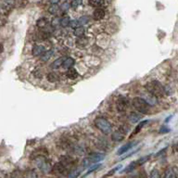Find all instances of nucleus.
Listing matches in <instances>:
<instances>
[{
  "label": "nucleus",
  "instance_id": "25",
  "mask_svg": "<svg viewBox=\"0 0 178 178\" xmlns=\"http://www.w3.org/2000/svg\"><path fill=\"white\" fill-rule=\"evenodd\" d=\"M164 178H176V175L172 168H167L164 173Z\"/></svg>",
  "mask_w": 178,
  "mask_h": 178
},
{
  "label": "nucleus",
  "instance_id": "44",
  "mask_svg": "<svg viewBox=\"0 0 178 178\" xmlns=\"http://www.w3.org/2000/svg\"><path fill=\"white\" fill-rule=\"evenodd\" d=\"M140 178H147V174H146V172L142 170L141 172H140Z\"/></svg>",
  "mask_w": 178,
  "mask_h": 178
},
{
  "label": "nucleus",
  "instance_id": "24",
  "mask_svg": "<svg viewBox=\"0 0 178 178\" xmlns=\"http://www.w3.org/2000/svg\"><path fill=\"white\" fill-rule=\"evenodd\" d=\"M53 54H54V51H53L52 49H50V50H46V53L41 57L42 61H47V60L53 56Z\"/></svg>",
  "mask_w": 178,
  "mask_h": 178
},
{
  "label": "nucleus",
  "instance_id": "11",
  "mask_svg": "<svg viewBox=\"0 0 178 178\" xmlns=\"http://www.w3.org/2000/svg\"><path fill=\"white\" fill-rule=\"evenodd\" d=\"M93 17L97 21H100L105 17V10L103 8H96L93 12Z\"/></svg>",
  "mask_w": 178,
  "mask_h": 178
},
{
  "label": "nucleus",
  "instance_id": "16",
  "mask_svg": "<svg viewBox=\"0 0 178 178\" xmlns=\"http://www.w3.org/2000/svg\"><path fill=\"white\" fill-rule=\"evenodd\" d=\"M145 98H143L150 106H153V105H156V103H157V98H155L154 96H152V95H150V94H147V95H145L144 96Z\"/></svg>",
  "mask_w": 178,
  "mask_h": 178
},
{
  "label": "nucleus",
  "instance_id": "28",
  "mask_svg": "<svg viewBox=\"0 0 178 178\" xmlns=\"http://www.w3.org/2000/svg\"><path fill=\"white\" fill-rule=\"evenodd\" d=\"M150 157H151V154H149V155H147V156H144V157H142V158H140V159L137 160L138 166H141V165H142V164H144L145 162H147V161L150 159Z\"/></svg>",
  "mask_w": 178,
  "mask_h": 178
},
{
  "label": "nucleus",
  "instance_id": "5",
  "mask_svg": "<svg viewBox=\"0 0 178 178\" xmlns=\"http://www.w3.org/2000/svg\"><path fill=\"white\" fill-rule=\"evenodd\" d=\"M87 159L90 161V162L92 164L93 163L97 164V163L100 162L101 161H103L105 159V155L103 153H100V152H93V153L89 154Z\"/></svg>",
  "mask_w": 178,
  "mask_h": 178
},
{
  "label": "nucleus",
  "instance_id": "31",
  "mask_svg": "<svg viewBox=\"0 0 178 178\" xmlns=\"http://www.w3.org/2000/svg\"><path fill=\"white\" fill-rule=\"evenodd\" d=\"M149 178H161L159 170H158V169H153V170H151V172H150V174H149Z\"/></svg>",
  "mask_w": 178,
  "mask_h": 178
},
{
  "label": "nucleus",
  "instance_id": "3",
  "mask_svg": "<svg viewBox=\"0 0 178 178\" xmlns=\"http://www.w3.org/2000/svg\"><path fill=\"white\" fill-rule=\"evenodd\" d=\"M95 125L99 130H100L103 134H106V135L109 134L111 132V129H112L111 123L108 121L106 118H103V117L97 118L95 120Z\"/></svg>",
  "mask_w": 178,
  "mask_h": 178
},
{
  "label": "nucleus",
  "instance_id": "43",
  "mask_svg": "<svg viewBox=\"0 0 178 178\" xmlns=\"http://www.w3.org/2000/svg\"><path fill=\"white\" fill-rule=\"evenodd\" d=\"M166 150H167V147H164L163 149H161V151H159V152H158V153L156 154V157H160V156H161V154H163V153H164V152H165Z\"/></svg>",
  "mask_w": 178,
  "mask_h": 178
},
{
  "label": "nucleus",
  "instance_id": "1",
  "mask_svg": "<svg viewBox=\"0 0 178 178\" xmlns=\"http://www.w3.org/2000/svg\"><path fill=\"white\" fill-rule=\"evenodd\" d=\"M145 88L148 94L154 96L155 98H161L164 96V93H165V89H164L163 85L158 81L148 82L145 85Z\"/></svg>",
  "mask_w": 178,
  "mask_h": 178
},
{
  "label": "nucleus",
  "instance_id": "10",
  "mask_svg": "<svg viewBox=\"0 0 178 178\" xmlns=\"http://www.w3.org/2000/svg\"><path fill=\"white\" fill-rule=\"evenodd\" d=\"M88 38L86 36H83V37H80V38H77L75 44H76V46L79 47V48H84L87 45H88Z\"/></svg>",
  "mask_w": 178,
  "mask_h": 178
},
{
  "label": "nucleus",
  "instance_id": "40",
  "mask_svg": "<svg viewBox=\"0 0 178 178\" xmlns=\"http://www.w3.org/2000/svg\"><path fill=\"white\" fill-rule=\"evenodd\" d=\"M80 4H82L81 1H72V2H71V7L73 8H76Z\"/></svg>",
  "mask_w": 178,
  "mask_h": 178
},
{
  "label": "nucleus",
  "instance_id": "17",
  "mask_svg": "<svg viewBox=\"0 0 178 178\" xmlns=\"http://www.w3.org/2000/svg\"><path fill=\"white\" fill-rule=\"evenodd\" d=\"M148 123V120H145V121H141L138 124H137V126L136 127V129H135V131L133 132V134L131 135V137H133V136H135V135H137L141 130H142L143 128H144V126L147 124Z\"/></svg>",
  "mask_w": 178,
  "mask_h": 178
},
{
  "label": "nucleus",
  "instance_id": "8",
  "mask_svg": "<svg viewBox=\"0 0 178 178\" xmlns=\"http://www.w3.org/2000/svg\"><path fill=\"white\" fill-rule=\"evenodd\" d=\"M137 141H136V142H128L126 143V144H124L123 146H122L120 148H119V150L117 151V154L119 155V156H121V155H123V154H124L125 152H127V151H129L131 148H133L137 144Z\"/></svg>",
  "mask_w": 178,
  "mask_h": 178
},
{
  "label": "nucleus",
  "instance_id": "38",
  "mask_svg": "<svg viewBox=\"0 0 178 178\" xmlns=\"http://www.w3.org/2000/svg\"><path fill=\"white\" fill-rule=\"evenodd\" d=\"M70 26H71V28H73V29H76V28L80 27L81 25H80V23H79V22L77 20V21H71Z\"/></svg>",
  "mask_w": 178,
  "mask_h": 178
},
{
  "label": "nucleus",
  "instance_id": "23",
  "mask_svg": "<svg viewBox=\"0 0 178 178\" xmlns=\"http://www.w3.org/2000/svg\"><path fill=\"white\" fill-rule=\"evenodd\" d=\"M84 28L83 27V26H80V27H78V28H76V29H74V32H73V34H74V36H76V37H78V38H80V37H83V36H84Z\"/></svg>",
  "mask_w": 178,
  "mask_h": 178
},
{
  "label": "nucleus",
  "instance_id": "41",
  "mask_svg": "<svg viewBox=\"0 0 178 178\" xmlns=\"http://www.w3.org/2000/svg\"><path fill=\"white\" fill-rule=\"evenodd\" d=\"M169 131H170V129L167 128L166 126H162V127L160 129V133H161V134H166V133H168Z\"/></svg>",
  "mask_w": 178,
  "mask_h": 178
},
{
  "label": "nucleus",
  "instance_id": "20",
  "mask_svg": "<svg viewBox=\"0 0 178 178\" xmlns=\"http://www.w3.org/2000/svg\"><path fill=\"white\" fill-rule=\"evenodd\" d=\"M75 63V60L71 58V57H66V60L63 63V67L66 68V69H70V68H72V66L74 65Z\"/></svg>",
  "mask_w": 178,
  "mask_h": 178
},
{
  "label": "nucleus",
  "instance_id": "21",
  "mask_svg": "<svg viewBox=\"0 0 178 178\" xmlns=\"http://www.w3.org/2000/svg\"><path fill=\"white\" fill-rule=\"evenodd\" d=\"M137 167H138V164H137V161H135L131 162L127 167H125V169L123 171V173H130V172L134 171Z\"/></svg>",
  "mask_w": 178,
  "mask_h": 178
},
{
  "label": "nucleus",
  "instance_id": "7",
  "mask_svg": "<svg viewBox=\"0 0 178 178\" xmlns=\"http://www.w3.org/2000/svg\"><path fill=\"white\" fill-rule=\"evenodd\" d=\"M129 106V100L123 97H121L118 100H117V109L119 111H124L125 109L128 108Z\"/></svg>",
  "mask_w": 178,
  "mask_h": 178
},
{
  "label": "nucleus",
  "instance_id": "30",
  "mask_svg": "<svg viewBox=\"0 0 178 178\" xmlns=\"http://www.w3.org/2000/svg\"><path fill=\"white\" fill-rule=\"evenodd\" d=\"M47 80H48L49 82H57V81L59 80V77H58V75H57L56 73H54V72H49V73L47 74Z\"/></svg>",
  "mask_w": 178,
  "mask_h": 178
},
{
  "label": "nucleus",
  "instance_id": "19",
  "mask_svg": "<svg viewBox=\"0 0 178 178\" xmlns=\"http://www.w3.org/2000/svg\"><path fill=\"white\" fill-rule=\"evenodd\" d=\"M60 10V7L58 6L57 4H53L48 7V12L52 15H55V16H57L59 14Z\"/></svg>",
  "mask_w": 178,
  "mask_h": 178
},
{
  "label": "nucleus",
  "instance_id": "37",
  "mask_svg": "<svg viewBox=\"0 0 178 178\" xmlns=\"http://www.w3.org/2000/svg\"><path fill=\"white\" fill-rule=\"evenodd\" d=\"M122 168V165H119V166H116L115 168H113L112 170H110V172H108L107 174V176H112L113 174H115L117 172V170H120Z\"/></svg>",
  "mask_w": 178,
  "mask_h": 178
},
{
  "label": "nucleus",
  "instance_id": "15",
  "mask_svg": "<svg viewBox=\"0 0 178 178\" xmlns=\"http://www.w3.org/2000/svg\"><path fill=\"white\" fill-rule=\"evenodd\" d=\"M66 60V57H61V58H59L57 60H55L52 64H51V68L52 69H59L60 67L63 66V63Z\"/></svg>",
  "mask_w": 178,
  "mask_h": 178
},
{
  "label": "nucleus",
  "instance_id": "35",
  "mask_svg": "<svg viewBox=\"0 0 178 178\" xmlns=\"http://www.w3.org/2000/svg\"><path fill=\"white\" fill-rule=\"evenodd\" d=\"M89 4L93 5V6H95L97 7H99L100 6H103L105 4V2H103V1H90Z\"/></svg>",
  "mask_w": 178,
  "mask_h": 178
},
{
  "label": "nucleus",
  "instance_id": "42",
  "mask_svg": "<svg viewBox=\"0 0 178 178\" xmlns=\"http://www.w3.org/2000/svg\"><path fill=\"white\" fill-rule=\"evenodd\" d=\"M138 150H139V148H137L136 150H134V151H131V152H130L129 154H127V155H125L124 157H123V158H122V160H124V159H126V158H129V157H130V156H132L133 154L137 153V152Z\"/></svg>",
  "mask_w": 178,
  "mask_h": 178
},
{
  "label": "nucleus",
  "instance_id": "36",
  "mask_svg": "<svg viewBox=\"0 0 178 178\" xmlns=\"http://www.w3.org/2000/svg\"><path fill=\"white\" fill-rule=\"evenodd\" d=\"M25 178H38V176L35 171H28Z\"/></svg>",
  "mask_w": 178,
  "mask_h": 178
},
{
  "label": "nucleus",
  "instance_id": "27",
  "mask_svg": "<svg viewBox=\"0 0 178 178\" xmlns=\"http://www.w3.org/2000/svg\"><path fill=\"white\" fill-rule=\"evenodd\" d=\"M71 19L69 17H63L60 19V25L62 27H67V26H70L71 24Z\"/></svg>",
  "mask_w": 178,
  "mask_h": 178
},
{
  "label": "nucleus",
  "instance_id": "33",
  "mask_svg": "<svg viewBox=\"0 0 178 178\" xmlns=\"http://www.w3.org/2000/svg\"><path fill=\"white\" fill-rule=\"evenodd\" d=\"M78 22H79V23H80L81 26H82V25H84V24H86L87 22H89V18H88L87 16H83V17H81V18L78 20Z\"/></svg>",
  "mask_w": 178,
  "mask_h": 178
},
{
  "label": "nucleus",
  "instance_id": "4",
  "mask_svg": "<svg viewBox=\"0 0 178 178\" xmlns=\"http://www.w3.org/2000/svg\"><path fill=\"white\" fill-rule=\"evenodd\" d=\"M35 163L42 172H44L46 174H48V173H50L52 171V168H51V165H50L49 161L43 156L36 157V160H35Z\"/></svg>",
  "mask_w": 178,
  "mask_h": 178
},
{
  "label": "nucleus",
  "instance_id": "12",
  "mask_svg": "<svg viewBox=\"0 0 178 178\" xmlns=\"http://www.w3.org/2000/svg\"><path fill=\"white\" fill-rule=\"evenodd\" d=\"M84 169V168L83 166H79V167H76V168L72 169L68 175V178H77L81 175V173L83 172Z\"/></svg>",
  "mask_w": 178,
  "mask_h": 178
},
{
  "label": "nucleus",
  "instance_id": "18",
  "mask_svg": "<svg viewBox=\"0 0 178 178\" xmlns=\"http://www.w3.org/2000/svg\"><path fill=\"white\" fill-rule=\"evenodd\" d=\"M66 75H67L68 78L73 80V79H76V78L79 76V73H78V71H76L74 68H70V69H68L67 71H66Z\"/></svg>",
  "mask_w": 178,
  "mask_h": 178
},
{
  "label": "nucleus",
  "instance_id": "26",
  "mask_svg": "<svg viewBox=\"0 0 178 178\" xmlns=\"http://www.w3.org/2000/svg\"><path fill=\"white\" fill-rule=\"evenodd\" d=\"M112 139L114 140V141H121V140H123V138H124V136H123V134H122V133H120V132H115L113 135H112Z\"/></svg>",
  "mask_w": 178,
  "mask_h": 178
},
{
  "label": "nucleus",
  "instance_id": "34",
  "mask_svg": "<svg viewBox=\"0 0 178 178\" xmlns=\"http://www.w3.org/2000/svg\"><path fill=\"white\" fill-rule=\"evenodd\" d=\"M70 6H71V3H69V2H67V1H65V2H63V3L60 5V9H61V10H63V11H66V10H68V9H69Z\"/></svg>",
  "mask_w": 178,
  "mask_h": 178
},
{
  "label": "nucleus",
  "instance_id": "2",
  "mask_svg": "<svg viewBox=\"0 0 178 178\" xmlns=\"http://www.w3.org/2000/svg\"><path fill=\"white\" fill-rule=\"evenodd\" d=\"M132 106L141 114H147L151 107L143 98H135L132 100Z\"/></svg>",
  "mask_w": 178,
  "mask_h": 178
},
{
  "label": "nucleus",
  "instance_id": "14",
  "mask_svg": "<svg viewBox=\"0 0 178 178\" xmlns=\"http://www.w3.org/2000/svg\"><path fill=\"white\" fill-rule=\"evenodd\" d=\"M60 162L66 167V169H69L73 164V160L71 159L70 156H63L60 159Z\"/></svg>",
  "mask_w": 178,
  "mask_h": 178
},
{
  "label": "nucleus",
  "instance_id": "32",
  "mask_svg": "<svg viewBox=\"0 0 178 178\" xmlns=\"http://www.w3.org/2000/svg\"><path fill=\"white\" fill-rule=\"evenodd\" d=\"M10 178H23V175L21 171L17 170V171H14L11 176H10Z\"/></svg>",
  "mask_w": 178,
  "mask_h": 178
},
{
  "label": "nucleus",
  "instance_id": "29",
  "mask_svg": "<svg viewBox=\"0 0 178 178\" xmlns=\"http://www.w3.org/2000/svg\"><path fill=\"white\" fill-rule=\"evenodd\" d=\"M101 166V163H97V164H95V165H93V166H91V167H89V169H88V171L85 173V175H84V176H88L89 174H91V173H93L94 171H97L99 167Z\"/></svg>",
  "mask_w": 178,
  "mask_h": 178
},
{
  "label": "nucleus",
  "instance_id": "6",
  "mask_svg": "<svg viewBox=\"0 0 178 178\" xmlns=\"http://www.w3.org/2000/svg\"><path fill=\"white\" fill-rule=\"evenodd\" d=\"M66 170H67L66 167L60 161V162H57V163L54 164V166L52 168V173L54 175L58 176H63L65 174Z\"/></svg>",
  "mask_w": 178,
  "mask_h": 178
},
{
  "label": "nucleus",
  "instance_id": "9",
  "mask_svg": "<svg viewBox=\"0 0 178 178\" xmlns=\"http://www.w3.org/2000/svg\"><path fill=\"white\" fill-rule=\"evenodd\" d=\"M46 49L45 46H40V45H36L32 49V54L35 57H42L46 53Z\"/></svg>",
  "mask_w": 178,
  "mask_h": 178
},
{
  "label": "nucleus",
  "instance_id": "39",
  "mask_svg": "<svg viewBox=\"0 0 178 178\" xmlns=\"http://www.w3.org/2000/svg\"><path fill=\"white\" fill-rule=\"evenodd\" d=\"M51 24H52L53 26H56L57 24H60V20L58 17H55V18L52 19V21H51Z\"/></svg>",
  "mask_w": 178,
  "mask_h": 178
},
{
  "label": "nucleus",
  "instance_id": "22",
  "mask_svg": "<svg viewBox=\"0 0 178 178\" xmlns=\"http://www.w3.org/2000/svg\"><path fill=\"white\" fill-rule=\"evenodd\" d=\"M36 25L39 28H45L48 25V21L46 18H40L39 20H37L36 22Z\"/></svg>",
  "mask_w": 178,
  "mask_h": 178
},
{
  "label": "nucleus",
  "instance_id": "13",
  "mask_svg": "<svg viewBox=\"0 0 178 178\" xmlns=\"http://www.w3.org/2000/svg\"><path fill=\"white\" fill-rule=\"evenodd\" d=\"M142 119V114L141 113H137V112H132L129 115V121L131 123H138L140 120Z\"/></svg>",
  "mask_w": 178,
  "mask_h": 178
}]
</instances>
